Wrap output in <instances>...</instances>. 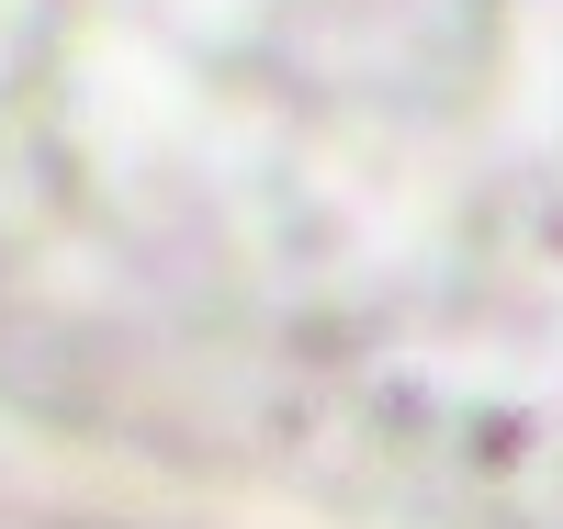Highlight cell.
I'll use <instances>...</instances> for the list:
<instances>
[{
    "mask_svg": "<svg viewBox=\"0 0 563 529\" xmlns=\"http://www.w3.org/2000/svg\"><path fill=\"white\" fill-rule=\"evenodd\" d=\"M0 451L563 529V0H0Z\"/></svg>",
    "mask_w": 563,
    "mask_h": 529,
    "instance_id": "cell-1",
    "label": "cell"
}]
</instances>
